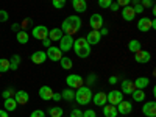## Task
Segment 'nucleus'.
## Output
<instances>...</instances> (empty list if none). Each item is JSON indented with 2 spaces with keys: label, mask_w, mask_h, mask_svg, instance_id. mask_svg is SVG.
<instances>
[{
  "label": "nucleus",
  "mask_w": 156,
  "mask_h": 117,
  "mask_svg": "<svg viewBox=\"0 0 156 117\" xmlns=\"http://www.w3.org/2000/svg\"><path fill=\"white\" fill-rule=\"evenodd\" d=\"M133 83H134V87L136 89H145L150 84V78L148 76H137Z\"/></svg>",
  "instance_id": "4be33fe9"
},
{
  "label": "nucleus",
  "mask_w": 156,
  "mask_h": 117,
  "mask_svg": "<svg viewBox=\"0 0 156 117\" xmlns=\"http://www.w3.org/2000/svg\"><path fill=\"white\" fill-rule=\"evenodd\" d=\"M92 101L95 106H105L108 100H106V92H103V90H98V92L92 94Z\"/></svg>",
  "instance_id": "4468645a"
},
{
  "label": "nucleus",
  "mask_w": 156,
  "mask_h": 117,
  "mask_svg": "<svg viewBox=\"0 0 156 117\" xmlns=\"http://www.w3.org/2000/svg\"><path fill=\"white\" fill-rule=\"evenodd\" d=\"M140 48H142V44H140V41H137V39H131V41L128 42V50L133 51V53H136V51L140 50Z\"/></svg>",
  "instance_id": "7c9ffc66"
},
{
  "label": "nucleus",
  "mask_w": 156,
  "mask_h": 117,
  "mask_svg": "<svg viewBox=\"0 0 156 117\" xmlns=\"http://www.w3.org/2000/svg\"><path fill=\"white\" fill-rule=\"evenodd\" d=\"M81 27H83V20H81L80 16H69V17L64 19V22L61 23L62 33L64 34H72V36L80 31Z\"/></svg>",
  "instance_id": "f257e3e1"
},
{
  "label": "nucleus",
  "mask_w": 156,
  "mask_h": 117,
  "mask_svg": "<svg viewBox=\"0 0 156 117\" xmlns=\"http://www.w3.org/2000/svg\"><path fill=\"white\" fill-rule=\"evenodd\" d=\"M98 31H100V34H101V37H103V36H108V33H109V30H108L106 27H101V28H100Z\"/></svg>",
  "instance_id": "49530a36"
},
{
  "label": "nucleus",
  "mask_w": 156,
  "mask_h": 117,
  "mask_svg": "<svg viewBox=\"0 0 156 117\" xmlns=\"http://www.w3.org/2000/svg\"><path fill=\"white\" fill-rule=\"evenodd\" d=\"M134 17H136V12H134V9H133V6H123L122 8V19L123 20H126V22H133L134 20Z\"/></svg>",
  "instance_id": "f3484780"
},
{
  "label": "nucleus",
  "mask_w": 156,
  "mask_h": 117,
  "mask_svg": "<svg viewBox=\"0 0 156 117\" xmlns=\"http://www.w3.org/2000/svg\"><path fill=\"white\" fill-rule=\"evenodd\" d=\"M134 61L137 64H147V62L151 61V53L148 50H145V48H140V50H137L134 53Z\"/></svg>",
  "instance_id": "0eeeda50"
},
{
  "label": "nucleus",
  "mask_w": 156,
  "mask_h": 117,
  "mask_svg": "<svg viewBox=\"0 0 156 117\" xmlns=\"http://www.w3.org/2000/svg\"><path fill=\"white\" fill-rule=\"evenodd\" d=\"M30 59H31L33 64H42L47 59V53H45V51H42V50H36L34 53H31Z\"/></svg>",
  "instance_id": "a211bd4d"
},
{
  "label": "nucleus",
  "mask_w": 156,
  "mask_h": 117,
  "mask_svg": "<svg viewBox=\"0 0 156 117\" xmlns=\"http://www.w3.org/2000/svg\"><path fill=\"white\" fill-rule=\"evenodd\" d=\"M122 90H120V92L122 94H126V95H131L133 94V90L136 89L134 87V83L131 81V80H122Z\"/></svg>",
  "instance_id": "aec40b11"
},
{
  "label": "nucleus",
  "mask_w": 156,
  "mask_h": 117,
  "mask_svg": "<svg viewBox=\"0 0 156 117\" xmlns=\"http://www.w3.org/2000/svg\"><path fill=\"white\" fill-rule=\"evenodd\" d=\"M131 2H133V3L136 5V3H140V0H131Z\"/></svg>",
  "instance_id": "5fc2aeb1"
},
{
  "label": "nucleus",
  "mask_w": 156,
  "mask_h": 117,
  "mask_svg": "<svg viewBox=\"0 0 156 117\" xmlns=\"http://www.w3.org/2000/svg\"><path fill=\"white\" fill-rule=\"evenodd\" d=\"M11 30L17 33V31L20 30V25H19V23H12V25H11Z\"/></svg>",
  "instance_id": "8fccbe9b"
},
{
  "label": "nucleus",
  "mask_w": 156,
  "mask_h": 117,
  "mask_svg": "<svg viewBox=\"0 0 156 117\" xmlns=\"http://www.w3.org/2000/svg\"><path fill=\"white\" fill-rule=\"evenodd\" d=\"M42 45H44V47H50V45H51V41L47 37V39H44V41H42Z\"/></svg>",
  "instance_id": "3c124183"
},
{
  "label": "nucleus",
  "mask_w": 156,
  "mask_h": 117,
  "mask_svg": "<svg viewBox=\"0 0 156 117\" xmlns=\"http://www.w3.org/2000/svg\"><path fill=\"white\" fill-rule=\"evenodd\" d=\"M14 92H16V90L12 89V87H8V89H5L3 92H2V97H3V98H9V97H14Z\"/></svg>",
  "instance_id": "c9c22d12"
},
{
  "label": "nucleus",
  "mask_w": 156,
  "mask_h": 117,
  "mask_svg": "<svg viewBox=\"0 0 156 117\" xmlns=\"http://www.w3.org/2000/svg\"><path fill=\"white\" fill-rule=\"evenodd\" d=\"M48 115L50 117H62L64 115V111L59 106H51V108H48Z\"/></svg>",
  "instance_id": "2f4dec72"
},
{
  "label": "nucleus",
  "mask_w": 156,
  "mask_h": 117,
  "mask_svg": "<svg viewBox=\"0 0 156 117\" xmlns=\"http://www.w3.org/2000/svg\"><path fill=\"white\" fill-rule=\"evenodd\" d=\"M117 5H119L120 8H123V6H128L129 3H131V0H117V2H115Z\"/></svg>",
  "instance_id": "c03bdc74"
},
{
  "label": "nucleus",
  "mask_w": 156,
  "mask_h": 117,
  "mask_svg": "<svg viewBox=\"0 0 156 117\" xmlns=\"http://www.w3.org/2000/svg\"><path fill=\"white\" fill-rule=\"evenodd\" d=\"M59 64H61V67H62L64 70H70V69L73 67V61H72L70 58H67V56H62V58L59 59Z\"/></svg>",
  "instance_id": "c85d7f7f"
},
{
  "label": "nucleus",
  "mask_w": 156,
  "mask_h": 117,
  "mask_svg": "<svg viewBox=\"0 0 156 117\" xmlns=\"http://www.w3.org/2000/svg\"><path fill=\"white\" fill-rule=\"evenodd\" d=\"M109 84H117V81H119V78H117L115 75H112V76H109Z\"/></svg>",
  "instance_id": "de8ad7c7"
},
{
  "label": "nucleus",
  "mask_w": 156,
  "mask_h": 117,
  "mask_svg": "<svg viewBox=\"0 0 156 117\" xmlns=\"http://www.w3.org/2000/svg\"><path fill=\"white\" fill-rule=\"evenodd\" d=\"M86 41H87V44L92 47V45H97L100 41H101V34H100V31L98 30H92V31H89L87 34H86Z\"/></svg>",
  "instance_id": "ddd939ff"
},
{
  "label": "nucleus",
  "mask_w": 156,
  "mask_h": 117,
  "mask_svg": "<svg viewBox=\"0 0 156 117\" xmlns=\"http://www.w3.org/2000/svg\"><path fill=\"white\" fill-rule=\"evenodd\" d=\"M117 117H125V115H117Z\"/></svg>",
  "instance_id": "6e6d98bb"
},
{
  "label": "nucleus",
  "mask_w": 156,
  "mask_h": 117,
  "mask_svg": "<svg viewBox=\"0 0 156 117\" xmlns=\"http://www.w3.org/2000/svg\"><path fill=\"white\" fill-rule=\"evenodd\" d=\"M133 100L140 103V101H145V92H144V89H134L133 90V94H131Z\"/></svg>",
  "instance_id": "bb28decb"
},
{
  "label": "nucleus",
  "mask_w": 156,
  "mask_h": 117,
  "mask_svg": "<svg viewBox=\"0 0 156 117\" xmlns=\"http://www.w3.org/2000/svg\"><path fill=\"white\" fill-rule=\"evenodd\" d=\"M115 108H117V112H119L120 115H128L129 112L133 111V103L128 101V100H122Z\"/></svg>",
  "instance_id": "f8f14e48"
},
{
  "label": "nucleus",
  "mask_w": 156,
  "mask_h": 117,
  "mask_svg": "<svg viewBox=\"0 0 156 117\" xmlns=\"http://www.w3.org/2000/svg\"><path fill=\"white\" fill-rule=\"evenodd\" d=\"M31 36L34 39H37V41H44V39L48 37V28L45 25H36L31 30Z\"/></svg>",
  "instance_id": "39448f33"
},
{
  "label": "nucleus",
  "mask_w": 156,
  "mask_h": 117,
  "mask_svg": "<svg viewBox=\"0 0 156 117\" xmlns=\"http://www.w3.org/2000/svg\"><path fill=\"white\" fill-rule=\"evenodd\" d=\"M72 45H73V36L72 34H62V37L59 39V50L64 53V51L72 50Z\"/></svg>",
  "instance_id": "1a4fd4ad"
},
{
  "label": "nucleus",
  "mask_w": 156,
  "mask_h": 117,
  "mask_svg": "<svg viewBox=\"0 0 156 117\" xmlns=\"http://www.w3.org/2000/svg\"><path fill=\"white\" fill-rule=\"evenodd\" d=\"M62 30L59 28V27H55V28H51V30H48V39L50 41H59V39L62 37Z\"/></svg>",
  "instance_id": "b1692460"
},
{
  "label": "nucleus",
  "mask_w": 156,
  "mask_h": 117,
  "mask_svg": "<svg viewBox=\"0 0 156 117\" xmlns=\"http://www.w3.org/2000/svg\"><path fill=\"white\" fill-rule=\"evenodd\" d=\"M103 109V115H105V117H117V115H119V112H117V108L114 106V105H108V103H106V105L105 106H101Z\"/></svg>",
  "instance_id": "412c9836"
},
{
  "label": "nucleus",
  "mask_w": 156,
  "mask_h": 117,
  "mask_svg": "<svg viewBox=\"0 0 156 117\" xmlns=\"http://www.w3.org/2000/svg\"><path fill=\"white\" fill-rule=\"evenodd\" d=\"M61 98L62 100H67V101H72L73 98H75V90L73 89H64L62 92H61Z\"/></svg>",
  "instance_id": "c756f323"
},
{
  "label": "nucleus",
  "mask_w": 156,
  "mask_h": 117,
  "mask_svg": "<svg viewBox=\"0 0 156 117\" xmlns=\"http://www.w3.org/2000/svg\"><path fill=\"white\" fill-rule=\"evenodd\" d=\"M3 108H5V111H16L17 109V103H16V100H14V97H9V98H5V101H3Z\"/></svg>",
  "instance_id": "393cba45"
},
{
  "label": "nucleus",
  "mask_w": 156,
  "mask_h": 117,
  "mask_svg": "<svg viewBox=\"0 0 156 117\" xmlns=\"http://www.w3.org/2000/svg\"><path fill=\"white\" fill-rule=\"evenodd\" d=\"M108 9H111V11H119V9H120V6L117 5L115 2H112V3L109 5V8H108Z\"/></svg>",
  "instance_id": "a18cd8bd"
},
{
  "label": "nucleus",
  "mask_w": 156,
  "mask_h": 117,
  "mask_svg": "<svg viewBox=\"0 0 156 117\" xmlns=\"http://www.w3.org/2000/svg\"><path fill=\"white\" fill-rule=\"evenodd\" d=\"M70 117H83V111L78 108H72L70 109Z\"/></svg>",
  "instance_id": "4c0bfd02"
},
{
  "label": "nucleus",
  "mask_w": 156,
  "mask_h": 117,
  "mask_svg": "<svg viewBox=\"0 0 156 117\" xmlns=\"http://www.w3.org/2000/svg\"><path fill=\"white\" fill-rule=\"evenodd\" d=\"M89 25L92 30H100L101 27H105V19H103V16L100 12H94L89 17Z\"/></svg>",
  "instance_id": "423d86ee"
},
{
  "label": "nucleus",
  "mask_w": 156,
  "mask_h": 117,
  "mask_svg": "<svg viewBox=\"0 0 156 117\" xmlns=\"http://www.w3.org/2000/svg\"><path fill=\"white\" fill-rule=\"evenodd\" d=\"M66 2L67 0H51V5H53V8H56V9H61V8L66 6Z\"/></svg>",
  "instance_id": "f704fd0d"
},
{
  "label": "nucleus",
  "mask_w": 156,
  "mask_h": 117,
  "mask_svg": "<svg viewBox=\"0 0 156 117\" xmlns=\"http://www.w3.org/2000/svg\"><path fill=\"white\" fill-rule=\"evenodd\" d=\"M106 100H108V103L109 105H114V106H117L119 103L123 100V94L120 92V90H117V89H114V90H109V92L106 94Z\"/></svg>",
  "instance_id": "6e6552de"
},
{
  "label": "nucleus",
  "mask_w": 156,
  "mask_h": 117,
  "mask_svg": "<svg viewBox=\"0 0 156 117\" xmlns=\"http://www.w3.org/2000/svg\"><path fill=\"white\" fill-rule=\"evenodd\" d=\"M9 19V14L5 11V9H0V22H8Z\"/></svg>",
  "instance_id": "58836bf2"
},
{
  "label": "nucleus",
  "mask_w": 156,
  "mask_h": 117,
  "mask_svg": "<svg viewBox=\"0 0 156 117\" xmlns=\"http://www.w3.org/2000/svg\"><path fill=\"white\" fill-rule=\"evenodd\" d=\"M47 58L50 59V61H53V62H56V61H59L61 58H62V51L59 50V47H47Z\"/></svg>",
  "instance_id": "9d476101"
},
{
  "label": "nucleus",
  "mask_w": 156,
  "mask_h": 117,
  "mask_svg": "<svg viewBox=\"0 0 156 117\" xmlns=\"http://www.w3.org/2000/svg\"><path fill=\"white\" fill-rule=\"evenodd\" d=\"M97 80H98V76H97L95 73H89L87 78H86V84L90 87V86H94V84L97 83Z\"/></svg>",
  "instance_id": "72a5a7b5"
},
{
  "label": "nucleus",
  "mask_w": 156,
  "mask_h": 117,
  "mask_svg": "<svg viewBox=\"0 0 156 117\" xmlns=\"http://www.w3.org/2000/svg\"><path fill=\"white\" fill-rule=\"evenodd\" d=\"M142 114L145 117H156V103L153 100L145 101L144 106H142Z\"/></svg>",
  "instance_id": "9b49d317"
},
{
  "label": "nucleus",
  "mask_w": 156,
  "mask_h": 117,
  "mask_svg": "<svg viewBox=\"0 0 156 117\" xmlns=\"http://www.w3.org/2000/svg\"><path fill=\"white\" fill-rule=\"evenodd\" d=\"M72 6L73 9L80 14V12H84L87 9V3H86V0H72Z\"/></svg>",
  "instance_id": "5701e85b"
},
{
  "label": "nucleus",
  "mask_w": 156,
  "mask_h": 117,
  "mask_svg": "<svg viewBox=\"0 0 156 117\" xmlns=\"http://www.w3.org/2000/svg\"><path fill=\"white\" fill-rule=\"evenodd\" d=\"M154 28H156V20L151 19V30H154Z\"/></svg>",
  "instance_id": "864d4df0"
},
{
  "label": "nucleus",
  "mask_w": 156,
  "mask_h": 117,
  "mask_svg": "<svg viewBox=\"0 0 156 117\" xmlns=\"http://www.w3.org/2000/svg\"><path fill=\"white\" fill-rule=\"evenodd\" d=\"M30 117H45V112H44L42 109H34V111L30 114Z\"/></svg>",
  "instance_id": "a19ab883"
},
{
  "label": "nucleus",
  "mask_w": 156,
  "mask_h": 117,
  "mask_svg": "<svg viewBox=\"0 0 156 117\" xmlns=\"http://www.w3.org/2000/svg\"><path fill=\"white\" fill-rule=\"evenodd\" d=\"M14 100H16L17 105H27L28 100H30V95H28L27 90L20 89V90H16V92H14Z\"/></svg>",
  "instance_id": "2eb2a0df"
},
{
  "label": "nucleus",
  "mask_w": 156,
  "mask_h": 117,
  "mask_svg": "<svg viewBox=\"0 0 156 117\" xmlns=\"http://www.w3.org/2000/svg\"><path fill=\"white\" fill-rule=\"evenodd\" d=\"M140 5L144 6V9H147V8H151V6H154L153 0H140Z\"/></svg>",
  "instance_id": "ea45409f"
},
{
  "label": "nucleus",
  "mask_w": 156,
  "mask_h": 117,
  "mask_svg": "<svg viewBox=\"0 0 156 117\" xmlns=\"http://www.w3.org/2000/svg\"><path fill=\"white\" fill-rule=\"evenodd\" d=\"M9 70V59L6 58H0V72H8Z\"/></svg>",
  "instance_id": "473e14b6"
},
{
  "label": "nucleus",
  "mask_w": 156,
  "mask_h": 117,
  "mask_svg": "<svg viewBox=\"0 0 156 117\" xmlns=\"http://www.w3.org/2000/svg\"><path fill=\"white\" fill-rule=\"evenodd\" d=\"M66 84L69 89H73L76 90L78 87H81L84 84V78L81 75H78V73H70L66 76Z\"/></svg>",
  "instance_id": "20e7f679"
},
{
  "label": "nucleus",
  "mask_w": 156,
  "mask_h": 117,
  "mask_svg": "<svg viewBox=\"0 0 156 117\" xmlns=\"http://www.w3.org/2000/svg\"><path fill=\"white\" fill-rule=\"evenodd\" d=\"M39 97H41L42 100H45V101L51 100V97H53V89H51L50 86L39 87Z\"/></svg>",
  "instance_id": "6ab92c4d"
},
{
  "label": "nucleus",
  "mask_w": 156,
  "mask_h": 117,
  "mask_svg": "<svg viewBox=\"0 0 156 117\" xmlns=\"http://www.w3.org/2000/svg\"><path fill=\"white\" fill-rule=\"evenodd\" d=\"M20 61H22V58H20L19 55H12V56L9 58V70H17Z\"/></svg>",
  "instance_id": "cd10ccee"
},
{
  "label": "nucleus",
  "mask_w": 156,
  "mask_h": 117,
  "mask_svg": "<svg viewBox=\"0 0 156 117\" xmlns=\"http://www.w3.org/2000/svg\"><path fill=\"white\" fill-rule=\"evenodd\" d=\"M0 117H8V111H5V109H0Z\"/></svg>",
  "instance_id": "603ef678"
},
{
  "label": "nucleus",
  "mask_w": 156,
  "mask_h": 117,
  "mask_svg": "<svg viewBox=\"0 0 156 117\" xmlns=\"http://www.w3.org/2000/svg\"><path fill=\"white\" fill-rule=\"evenodd\" d=\"M51 100H53V101H59V100H62V98H61V94H59V92H53V97H51Z\"/></svg>",
  "instance_id": "09e8293b"
},
{
  "label": "nucleus",
  "mask_w": 156,
  "mask_h": 117,
  "mask_svg": "<svg viewBox=\"0 0 156 117\" xmlns=\"http://www.w3.org/2000/svg\"><path fill=\"white\" fill-rule=\"evenodd\" d=\"M72 48H73V51L76 53V56H80V58H87L90 55V45L87 44V41H86L83 36L73 39Z\"/></svg>",
  "instance_id": "7ed1b4c3"
},
{
  "label": "nucleus",
  "mask_w": 156,
  "mask_h": 117,
  "mask_svg": "<svg viewBox=\"0 0 156 117\" xmlns=\"http://www.w3.org/2000/svg\"><path fill=\"white\" fill-rule=\"evenodd\" d=\"M83 117H97V112L94 109H86L83 111Z\"/></svg>",
  "instance_id": "37998d69"
},
{
  "label": "nucleus",
  "mask_w": 156,
  "mask_h": 117,
  "mask_svg": "<svg viewBox=\"0 0 156 117\" xmlns=\"http://www.w3.org/2000/svg\"><path fill=\"white\" fill-rule=\"evenodd\" d=\"M133 9H134V12H136V16H137V14H142V12L145 11V9H144V6H142L140 3H136V5L133 6Z\"/></svg>",
  "instance_id": "79ce46f5"
},
{
  "label": "nucleus",
  "mask_w": 156,
  "mask_h": 117,
  "mask_svg": "<svg viewBox=\"0 0 156 117\" xmlns=\"http://www.w3.org/2000/svg\"><path fill=\"white\" fill-rule=\"evenodd\" d=\"M111 3H112V0H98V6L103 9H108Z\"/></svg>",
  "instance_id": "e433bc0d"
},
{
  "label": "nucleus",
  "mask_w": 156,
  "mask_h": 117,
  "mask_svg": "<svg viewBox=\"0 0 156 117\" xmlns=\"http://www.w3.org/2000/svg\"><path fill=\"white\" fill-rule=\"evenodd\" d=\"M28 39H30V34L25 31V30H19V31L16 33V41H17L19 44H27Z\"/></svg>",
  "instance_id": "a878e982"
},
{
  "label": "nucleus",
  "mask_w": 156,
  "mask_h": 117,
  "mask_svg": "<svg viewBox=\"0 0 156 117\" xmlns=\"http://www.w3.org/2000/svg\"><path fill=\"white\" fill-rule=\"evenodd\" d=\"M137 30L142 31V33H147L151 30V19L148 17H140L137 20Z\"/></svg>",
  "instance_id": "dca6fc26"
},
{
  "label": "nucleus",
  "mask_w": 156,
  "mask_h": 117,
  "mask_svg": "<svg viewBox=\"0 0 156 117\" xmlns=\"http://www.w3.org/2000/svg\"><path fill=\"white\" fill-rule=\"evenodd\" d=\"M78 105L81 106H86L92 101V89L89 86H81L75 90V98H73Z\"/></svg>",
  "instance_id": "f03ea898"
}]
</instances>
